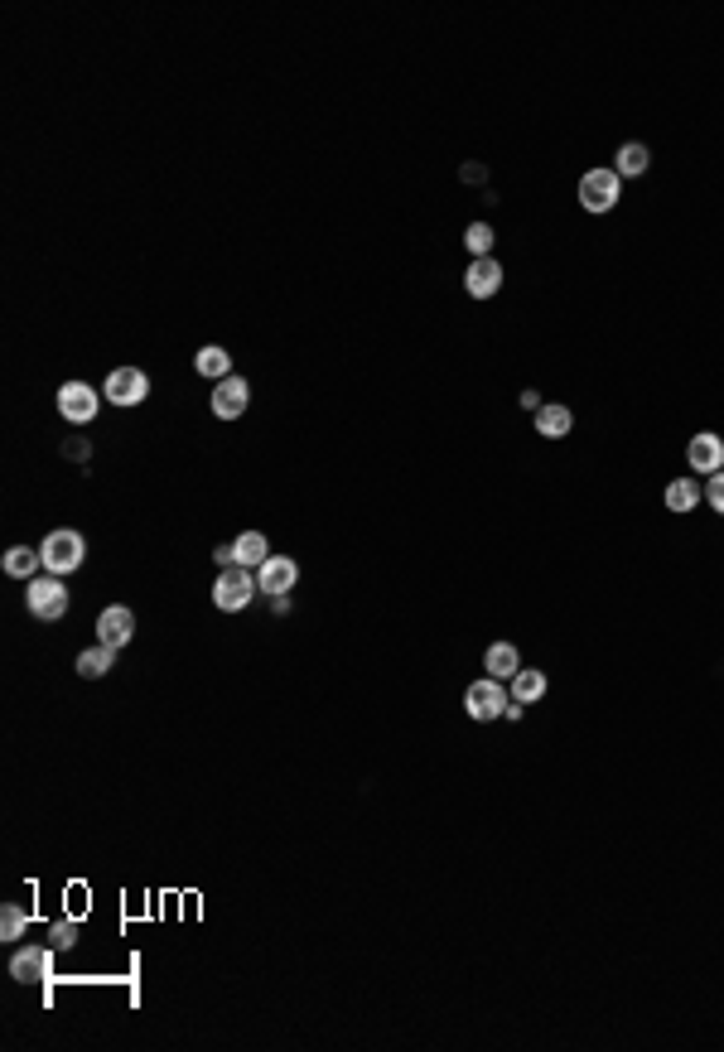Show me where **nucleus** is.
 I'll use <instances>...</instances> for the list:
<instances>
[{"mask_svg": "<svg viewBox=\"0 0 724 1052\" xmlns=\"http://www.w3.org/2000/svg\"><path fill=\"white\" fill-rule=\"evenodd\" d=\"M39 555H44V575H58V580H68L73 570H83V560H87V541L78 536V531L58 526V531H49V536H44Z\"/></svg>", "mask_w": 724, "mask_h": 1052, "instance_id": "1", "label": "nucleus"}, {"mask_svg": "<svg viewBox=\"0 0 724 1052\" xmlns=\"http://www.w3.org/2000/svg\"><path fill=\"white\" fill-rule=\"evenodd\" d=\"M68 580H58V575H34V580L25 584V609L29 618H39V623H58L63 613H68Z\"/></svg>", "mask_w": 724, "mask_h": 1052, "instance_id": "2", "label": "nucleus"}, {"mask_svg": "<svg viewBox=\"0 0 724 1052\" xmlns=\"http://www.w3.org/2000/svg\"><path fill=\"white\" fill-rule=\"evenodd\" d=\"M618 198H623V179L613 174V165L609 169H585L580 174V208L585 213H613L618 208Z\"/></svg>", "mask_w": 724, "mask_h": 1052, "instance_id": "3", "label": "nucleus"}, {"mask_svg": "<svg viewBox=\"0 0 724 1052\" xmlns=\"http://www.w3.org/2000/svg\"><path fill=\"white\" fill-rule=\"evenodd\" d=\"M256 599V570H242V565H223L218 580H213V604L223 613H242Z\"/></svg>", "mask_w": 724, "mask_h": 1052, "instance_id": "4", "label": "nucleus"}, {"mask_svg": "<svg viewBox=\"0 0 724 1052\" xmlns=\"http://www.w3.org/2000/svg\"><path fill=\"white\" fill-rule=\"evenodd\" d=\"M102 396H107V406H121V411L145 406V396H150V377H145L140 367H112V372H107V382H102Z\"/></svg>", "mask_w": 724, "mask_h": 1052, "instance_id": "5", "label": "nucleus"}, {"mask_svg": "<svg viewBox=\"0 0 724 1052\" xmlns=\"http://www.w3.org/2000/svg\"><path fill=\"white\" fill-rule=\"evenodd\" d=\"M507 681H493V676H483V681H474L469 691H464V710H469V720L478 724H493L502 720V710H507Z\"/></svg>", "mask_w": 724, "mask_h": 1052, "instance_id": "6", "label": "nucleus"}, {"mask_svg": "<svg viewBox=\"0 0 724 1052\" xmlns=\"http://www.w3.org/2000/svg\"><path fill=\"white\" fill-rule=\"evenodd\" d=\"M102 411V391L87 387V382H63L58 387V416L68 425H92Z\"/></svg>", "mask_w": 724, "mask_h": 1052, "instance_id": "7", "label": "nucleus"}, {"mask_svg": "<svg viewBox=\"0 0 724 1052\" xmlns=\"http://www.w3.org/2000/svg\"><path fill=\"white\" fill-rule=\"evenodd\" d=\"M10 975L20 985H49L54 980V946H20L10 956Z\"/></svg>", "mask_w": 724, "mask_h": 1052, "instance_id": "8", "label": "nucleus"}, {"mask_svg": "<svg viewBox=\"0 0 724 1052\" xmlns=\"http://www.w3.org/2000/svg\"><path fill=\"white\" fill-rule=\"evenodd\" d=\"M251 406V382L247 377H223V382H213V416L218 420H242Z\"/></svg>", "mask_w": 724, "mask_h": 1052, "instance_id": "9", "label": "nucleus"}, {"mask_svg": "<svg viewBox=\"0 0 724 1052\" xmlns=\"http://www.w3.org/2000/svg\"><path fill=\"white\" fill-rule=\"evenodd\" d=\"M295 584H300V560H290V555H271V560L256 570V589L271 594V599H285Z\"/></svg>", "mask_w": 724, "mask_h": 1052, "instance_id": "10", "label": "nucleus"}, {"mask_svg": "<svg viewBox=\"0 0 724 1052\" xmlns=\"http://www.w3.org/2000/svg\"><path fill=\"white\" fill-rule=\"evenodd\" d=\"M136 637V613L126 609V604H107V609L97 613V642H107V647H126Z\"/></svg>", "mask_w": 724, "mask_h": 1052, "instance_id": "11", "label": "nucleus"}, {"mask_svg": "<svg viewBox=\"0 0 724 1052\" xmlns=\"http://www.w3.org/2000/svg\"><path fill=\"white\" fill-rule=\"evenodd\" d=\"M686 464L696 473H720L724 469V440L715 435V430H700V435H691V444H686Z\"/></svg>", "mask_w": 724, "mask_h": 1052, "instance_id": "12", "label": "nucleus"}, {"mask_svg": "<svg viewBox=\"0 0 724 1052\" xmlns=\"http://www.w3.org/2000/svg\"><path fill=\"white\" fill-rule=\"evenodd\" d=\"M464 290H469L474 300H493V295L502 290V261L498 256H478V261H469Z\"/></svg>", "mask_w": 724, "mask_h": 1052, "instance_id": "13", "label": "nucleus"}, {"mask_svg": "<svg viewBox=\"0 0 724 1052\" xmlns=\"http://www.w3.org/2000/svg\"><path fill=\"white\" fill-rule=\"evenodd\" d=\"M647 169H652V150H647L642 140H623L618 155H613V174H618V179H642Z\"/></svg>", "mask_w": 724, "mask_h": 1052, "instance_id": "14", "label": "nucleus"}, {"mask_svg": "<svg viewBox=\"0 0 724 1052\" xmlns=\"http://www.w3.org/2000/svg\"><path fill=\"white\" fill-rule=\"evenodd\" d=\"M570 430H575V411H570V406L546 401V406L536 411V435H541V440H565Z\"/></svg>", "mask_w": 724, "mask_h": 1052, "instance_id": "15", "label": "nucleus"}, {"mask_svg": "<svg viewBox=\"0 0 724 1052\" xmlns=\"http://www.w3.org/2000/svg\"><path fill=\"white\" fill-rule=\"evenodd\" d=\"M483 671H488L493 681H512V676L522 671V652H517V642H493V647L483 652Z\"/></svg>", "mask_w": 724, "mask_h": 1052, "instance_id": "16", "label": "nucleus"}, {"mask_svg": "<svg viewBox=\"0 0 724 1052\" xmlns=\"http://www.w3.org/2000/svg\"><path fill=\"white\" fill-rule=\"evenodd\" d=\"M271 560V546H266V536L261 531H242L237 541H232V565H242V570H261Z\"/></svg>", "mask_w": 724, "mask_h": 1052, "instance_id": "17", "label": "nucleus"}, {"mask_svg": "<svg viewBox=\"0 0 724 1052\" xmlns=\"http://www.w3.org/2000/svg\"><path fill=\"white\" fill-rule=\"evenodd\" d=\"M546 691H551V681H546V671H536V666H522V671L507 681V695H512L517 705H536Z\"/></svg>", "mask_w": 724, "mask_h": 1052, "instance_id": "18", "label": "nucleus"}, {"mask_svg": "<svg viewBox=\"0 0 724 1052\" xmlns=\"http://www.w3.org/2000/svg\"><path fill=\"white\" fill-rule=\"evenodd\" d=\"M0 570H5V575H10V580H34V575H39V570H44V555L39 551H29V546H10V551H5V560H0Z\"/></svg>", "mask_w": 724, "mask_h": 1052, "instance_id": "19", "label": "nucleus"}, {"mask_svg": "<svg viewBox=\"0 0 724 1052\" xmlns=\"http://www.w3.org/2000/svg\"><path fill=\"white\" fill-rule=\"evenodd\" d=\"M194 372L198 377H208V382H223V377H232V353L218 348V343H208V348H198Z\"/></svg>", "mask_w": 724, "mask_h": 1052, "instance_id": "20", "label": "nucleus"}, {"mask_svg": "<svg viewBox=\"0 0 724 1052\" xmlns=\"http://www.w3.org/2000/svg\"><path fill=\"white\" fill-rule=\"evenodd\" d=\"M700 502H705V483H696V478H671L667 483L671 512H691V507H700Z\"/></svg>", "mask_w": 724, "mask_h": 1052, "instance_id": "21", "label": "nucleus"}, {"mask_svg": "<svg viewBox=\"0 0 724 1052\" xmlns=\"http://www.w3.org/2000/svg\"><path fill=\"white\" fill-rule=\"evenodd\" d=\"M116 666V647H107V642H97V647H87V652H78V676H87V681H97V676H107Z\"/></svg>", "mask_w": 724, "mask_h": 1052, "instance_id": "22", "label": "nucleus"}, {"mask_svg": "<svg viewBox=\"0 0 724 1052\" xmlns=\"http://www.w3.org/2000/svg\"><path fill=\"white\" fill-rule=\"evenodd\" d=\"M25 932H29V913L20 908V903H5V908H0V942L20 946L25 942Z\"/></svg>", "mask_w": 724, "mask_h": 1052, "instance_id": "23", "label": "nucleus"}, {"mask_svg": "<svg viewBox=\"0 0 724 1052\" xmlns=\"http://www.w3.org/2000/svg\"><path fill=\"white\" fill-rule=\"evenodd\" d=\"M464 247H469V256H493V247H498V232L488 227V222H469V232H464Z\"/></svg>", "mask_w": 724, "mask_h": 1052, "instance_id": "24", "label": "nucleus"}, {"mask_svg": "<svg viewBox=\"0 0 724 1052\" xmlns=\"http://www.w3.org/2000/svg\"><path fill=\"white\" fill-rule=\"evenodd\" d=\"M73 942H78V922H54V932H49V946H54V951H68Z\"/></svg>", "mask_w": 724, "mask_h": 1052, "instance_id": "25", "label": "nucleus"}, {"mask_svg": "<svg viewBox=\"0 0 724 1052\" xmlns=\"http://www.w3.org/2000/svg\"><path fill=\"white\" fill-rule=\"evenodd\" d=\"M705 502H710V507H715V512L724 517V469L705 478Z\"/></svg>", "mask_w": 724, "mask_h": 1052, "instance_id": "26", "label": "nucleus"}, {"mask_svg": "<svg viewBox=\"0 0 724 1052\" xmlns=\"http://www.w3.org/2000/svg\"><path fill=\"white\" fill-rule=\"evenodd\" d=\"M541 406H546V401H541V396H536V391H522V411H531V416H536V411H541Z\"/></svg>", "mask_w": 724, "mask_h": 1052, "instance_id": "27", "label": "nucleus"}]
</instances>
